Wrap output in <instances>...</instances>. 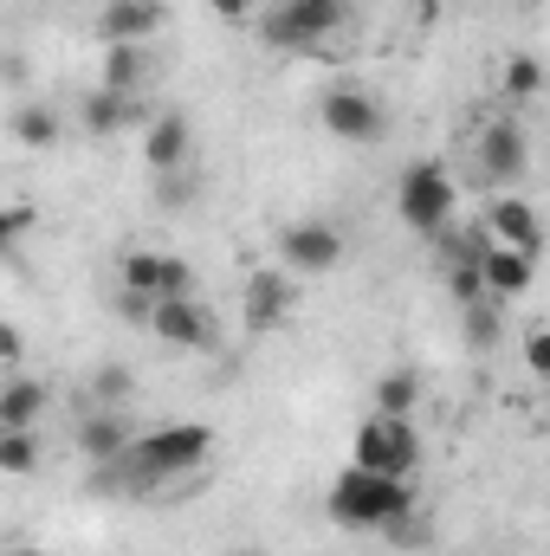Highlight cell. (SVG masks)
<instances>
[{
  "label": "cell",
  "mask_w": 550,
  "mask_h": 556,
  "mask_svg": "<svg viewBox=\"0 0 550 556\" xmlns=\"http://www.w3.org/2000/svg\"><path fill=\"white\" fill-rule=\"evenodd\" d=\"M7 556H46V551H7Z\"/></svg>",
  "instance_id": "31"
},
{
  "label": "cell",
  "mask_w": 550,
  "mask_h": 556,
  "mask_svg": "<svg viewBox=\"0 0 550 556\" xmlns=\"http://www.w3.org/2000/svg\"><path fill=\"white\" fill-rule=\"evenodd\" d=\"M13 142L20 149H52L59 142V111L52 104H20L13 111Z\"/></svg>",
  "instance_id": "22"
},
{
  "label": "cell",
  "mask_w": 550,
  "mask_h": 556,
  "mask_svg": "<svg viewBox=\"0 0 550 556\" xmlns=\"http://www.w3.org/2000/svg\"><path fill=\"white\" fill-rule=\"evenodd\" d=\"M350 20H357L350 0H278L273 13H266V39L304 52V46H324L330 33H343Z\"/></svg>",
  "instance_id": "3"
},
{
  "label": "cell",
  "mask_w": 550,
  "mask_h": 556,
  "mask_svg": "<svg viewBox=\"0 0 550 556\" xmlns=\"http://www.w3.org/2000/svg\"><path fill=\"white\" fill-rule=\"evenodd\" d=\"M124 291L130 298H195V266L188 260H175V253H149V247H137V253H124Z\"/></svg>",
  "instance_id": "8"
},
{
  "label": "cell",
  "mask_w": 550,
  "mask_h": 556,
  "mask_svg": "<svg viewBox=\"0 0 550 556\" xmlns=\"http://www.w3.org/2000/svg\"><path fill=\"white\" fill-rule=\"evenodd\" d=\"M33 227H39V207H33V201H7V207H0V253H13Z\"/></svg>",
  "instance_id": "23"
},
{
  "label": "cell",
  "mask_w": 550,
  "mask_h": 556,
  "mask_svg": "<svg viewBox=\"0 0 550 556\" xmlns=\"http://www.w3.org/2000/svg\"><path fill=\"white\" fill-rule=\"evenodd\" d=\"M142 78H149V46H104V91L142 98Z\"/></svg>",
  "instance_id": "19"
},
{
  "label": "cell",
  "mask_w": 550,
  "mask_h": 556,
  "mask_svg": "<svg viewBox=\"0 0 550 556\" xmlns=\"http://www.w3.org/2000/svg\"><path fill=\"white\" fill-rule=\"evenodd\" d=\"M486 227L499 233V247H518V253H538V247H545L538 207H532V201H518V194H499V201H492V214H486Z\"/></svg>",
  "instance_id": "15"
},
{
  "label": "cell",
  "mask_w": 550,
  "mask_h": 556,
  "mask_svg": "<svg viewBox=\"0 0 550 556\" xmlns=\"http://www.w3.org/2000/svg\"><path fill=\"white\" fill-rule=\"evenodd\" d=\"M208 7H214V20H221V26H240V20H253V13H260V0H208Z\"/></svg>",
  "instance_id": "28"
},
{
  "label": "cell",
  "mask_w": 550,
  "mask_h": 556,
  "mask_svg": "<svg viewBox=\"0 0 550 556\" xmlns=\"http://www.w3.org/2000/svg\"><path fill=\"white\" fill-rule=\"evenodd\" d=\"M525 363H532V376H545V369H550V337L538 330V324L525 330Z\"/></svg>",
  "instance_id": "27"
},
{
  "label": "cell",
  "mask_w": 550,
  "mask_h": 556,
  "mask_svg": "<svg viewBox=\"0 0 550 556\" xmlns=\"http://www.w3.org/2000/svg\"><path fill=\"white\" fill-rule=\"evenodd\" d=\"M505 91H512V98H538V91H545V65H538L532 52H518V59L505 65Z\"/></svg>",
  "instance_id": "24"
},
{
  "label": "cell",
  "mask_w": 550,
  "mask_h": 556,
  "mask_svg": "<svg viewBox=\"0 0 550 556\" xmlns=\"http://www.w3.org/2000/svg\"><path fill=\"white\" fill-rule=\"evenodd\" d=\"M149 330L168 343V350H214V311L201 298H155L149 304Z\"/></svg>",
  "instance_id": "9"
},
{
  "label": "cell",
  "mask_w": 550,
  "mask_h": 556,
  "mask_svg": "<svg viewBox=\"0 0 550 556\" xmlns=\"http://www.w3.org/2000/svg\"><path fill=\"white\" fill-rule=\"evenodd\" d=\"M20 356H26V337H20V330L0 317V363H20Z\"/></svg>",
  "instance_id": "29"
},
{
  "label": "cell",
  "mask_w": 550,
  "mask_h": 556,
  "mask_svg": "<svg viewBox=\"0 0 550 556\" xmlns=\"http://www.w3.org/2000/svg\"><path fill=\"white\" fill-rule=\"evenodd\" d=\"M33 472H39V433L0 427V479H33Z\"/></svg>",
  "instance_id": "20"
},
{
  "label": "cell",
  "mask_w": 550,
  "mask_h": 556,
  "mask_svg": "<svg viewBox=\"0 0 550 556\" xmlns=\"http://www.w3.org/2000/svg\"><path fill=\"white\" fill-rule=\"evenodd\" d=\"M46 382L39 376H13V382H0V427H39L46 415Z\"/></svg>",
  "instance_id": "18"
},
{
  "label": "cell",
  "mask_w": 550,
  "mask_h": 556,
  "mask_svg": "<svg viewBox=\"0 0 550 556\" xmlns=\"http://www.w3.org/2000/svg\"><path fill=\"white\" fill-rule=\"evenodd\" d=\"M188 149H195L188 111H162V117L142 124V162H149L155 175H182V168H188Z\"/></svg>",
  "instance_id": "11"
},
{
  "label": "cell",
  "mask_w": 550,
  "mask_h": 556,
  "mask_svg": "<svg viewBox=\"0 0 550 556\" xmlns=\"http://www.w3.org/2000/svg\"><path fill=\"white\" fill-rule=\"evenodd\" d=\"M357 466H363V472H383V479H414V466H421V433H414V420L370 415L357 427Z\"/></svg>",
  "instance_id": "4"
},
{
  "label": "cell",
  "mask_w": 550,
  "mask_h": 556,
  "mask_svg": "<svg viewBox=\"0 0 550 556\" xmlns=\"http://www.w3.org/2000/svg\"><path fill=\"white\" fill-rule=\"evenodd\" d=\"M317 124L330 130L337 142H357V149H370V142H383V104L363 91V85H330L324 91V104H317Z\"/></svg>",
  "instance_id": "7"
},
{
  "label": "cell",
  "mask_w": 550,
  "mask_h": 556,
  "mask_svg": "<svg viewBox=\"0 0 550 556\" xmlns=\"http://www.w3.org/2000/svg\"><path fill=\"white\" fill-rule=\"evenodd\" d=\"M130 440H137V427H130V415H117V408H91V415L78 420V453L91 466H111Z\"/></svg>",
  "instance_id": "14"
},
{
  "label": "cell",
  "mask_w": 550,
  "mask_h": 556,
  "mask_svg": "<svg viewBox=\"0 0 550 556\" xmlns=\"http://www.w3.org/2000/svg\"><path fill=\"white\" fill-rule=\"evenodd\" d=\"M227 556H266V551H227Z\"/></svg>",
  "instance_id": "30"
},
{
  "label": "cell",
  "mask_w": 550,
  "mask_h": 556,
  "mask_svg": "<svg viewBox=\"0 0 550 556\" xmlns=\"http://www.w3.org/2000/svg\"><path fill=\"white\" fill-rule=\"evenodd\" d=\"M91 395L117 408V402H130V395H137V382H130V369H124V363H104V369H98V382H91Z\"/></svg>",
  "instance_id": "25"
},
{
  "label": "cell",
  "mask_w": 550,
  "mask_h": 556,
  "mask_svg": "<svg viewBox=\"0 0 550 556\" xmlns=\"http://www.w3.org/2000/svg\"><path fill=\"white\" fill-rule=\"evenodd\" d=\"M324 511H330L343 531H389V538H402V544H421V538H414V485L409 479H383V472L350 466V472H337Z\"/></svg>",
  "instance_id": "1"
},
{
  "label": "cell",
  "mask_w": 550,
  "mask_h": 556,
  "mask_svg": "<svg viewBox=\"0 0 550 556\" xmlns=\"http://www.w3.org/2000/svg\"><path fill=\"white\" fill-rule=\"evenodd\" d=\"M214 453V427L208 420H168V427H149V433H137L104 472H124L137 492H149V485H162V479H182V472H195L201 459Z\"/></svg>",
  "instance_id": "2"
},
{
  "label": "cell",
  "mask_w": 550,
  "mask_h": 556,
  "mask_svg": "<svg viewBox=\"0 0 550 556\" xmlns=\"http://www.w3.org/2000/svg\"><path fill=\"white\" fill-rule=\"evenodd\" d=\"M396 214L409 220L414 233H440L453 227V181L440 162H409L396 181Z\"/></svg>",
  "instance_id": "5"
},
{
  "label": "cell",
  "mask_w": 550,
  "mask_h": 556,
  "mask_svg": "<svg viewBox=\"0 0 550 556\" xmlns=\"http://www.w3.org/2000/svg\"><path fill=\"white\" fill-rule=\"evenodd\" d=\"M162 20H168L162 0H104V7H98L104 46H149V39L162 33Z\"/></svg>",
  "instance_id": "10"
},
{
  "label": "cell",
  "mask_w": 550,
  "mask_h": 556,
  "mask_svg": "<svg viewBox=\"0 0 550 556\" xmlns=\"http://www.w3.org/2000/svg\"><path fill=\"white\" fill-rule=\"evenodd\" d=\"M532 278H538V253H518V247H486V253H479V285H486L492 304L525 298Z\"/></svg>",
  "instance_id": "12"
},
{
  "label": "cell",
  "mask_w": 550,
  "mask_h": 556,
  "mask_svg": "<svg viewBox=\"0 0 550 556\" xmlns=\"http://www.w3.org/2000/svg\"><path fill=\"white\" fill-rule=\"evenodd\" d=\"M447 285H453L460 304H479V298H486V285H479V260H453V266H447Z\"/></svg>",
  "instance_id": "26"
},
{
  "label": "cell",
  "mask_w": 550,
  "mask_h": 556,
  "mask_svg": "<svg viewBox=\"0 0 550 556\" xmlns=\"http://www.w3.org/2000/svg\"><path fill=\"white\" fill-rule=\"evenodd\" d=\"M137 124H149V111H142V98H130V91H91L85 98V130L91 137H117V130H137Z\"/></svg>",
  "instance_id": "16"
},
{
  "label": "cell",
  "mask_w": 550,
  "mask_h": 556,
  "mask_svg": "<svg viewBox=\"0 0 550 556\" xmlns=\"http://www.w3.org/2000/svg\"><path fill=\"white\" fill-rule=\"evenodd\" d=\"M414 402H421V376H414V369H389V376L376 382V415L414 420Z\"/></svg>",
  "instance_id": "21"
},
{
  "label": "cell",
  "mask_w": 550,
  "mask_h": 556,
  "mask_svg": "<svg viewBox=\"0 0 550 556\" xmlns=\"http://www.w3.org/2000/svg\"><path fill=\"white\" fill-rule=\"evenodd\" d=\"M291 311H298L291 273H253L247 278V330H278Z\"/></svg>",
  "instance_id": "13"
},
{
  "label": "cell",
  "mask_w": 550,
  "mask_h": 556,
  "mask_svg": "<svg viewBox=\"0 0 550 556\" xmlns=\"http://www.w3.org/2000/svg\"><path fill=\"white\" fill-rule=\"evenodd\" d=\"M479 162H486V175L492 181H518L525 175V162H532V142L518 124H492L486 137H479Z\"/></svg>",
  "instance_id": "17"
},
{
  "label": "cell",
  "mask_w": 550,
  "mask_h": 556,
  "mask_svg": "<svg viewBox=\"0 0 550 556\" xmlns=\"http://www.w3.org/2000/svg\"><path fill=\"white\" fill-rule=\"evenodd\" d=\"M343 253H350V240H343L330 220H291V227H278V266H285L291 278L337 273Z\"/></svg>",
  "instance_id": "6"
}]
</instances>
